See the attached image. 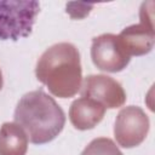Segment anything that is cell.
Returning a JSON list of instances; mask_svg holds the SVG:
<instances>
[{"instance_id":"2","label":"cell","mask_w":155,"mask_h":155,"mask_svg":"<svg viewBox=\"0 0 155 155\" xmlns=\"http://www.w3.org/2000/svg\"><path fill=\"white\" fill-rule=\"evenodd\" d=\"M36 78L58 97L75 94L81 84L79 52L71 44L65 42L50 47L38 62Z\"/></svg>"},{"instance_id":"3","label":"cell","mask_w":155,"mask_h":155,"mask_svg":"<svg viewBox=\"0 0 155 155\" xmlns=\"http://www.w3.org/2000/svg\"><path fill=\"white\" fill-rule=\"evenodd\" d=\"M39 12L38 1H0V40L28 38Z\"/></svg>"},{"instance_id":"1","label":"cell","mask_w":155,"mask_h":155,"mask_svg":"<svg viewBox=\"0 0 155 155\" xmlns=\"http://www.w3.org/2000/svg\"><path fill=\"white\" fill-rule=\"evenodd\" d=\"M15 121L27 131L33 144H45L62 132L65 115L56 101L40 88L19 99L15 109Z\"/></svg>"},{"instance_id":"4","label":"cell","mask_w":155,"mask_h":155,"mask_svg":"<svg viewBox=\"0 0 155 155\" xmlns=\"http://www.w3.org/2000/svg\"><path fill=\"white\" fill-rule=\"evenodd\" d=\"M91 53L93 63L107 71H120L130 62V54H127L120 38L111 34L94 38Z\"/></svg>"},{"instance_id":"6","label":"cell","mask_w":155,"mask_h":155,"mask_svg":"<svg viewBox=\"0 0 155 155\" xmlns=\"http://www.w3.org/2000/svg\"><path fill=\"white\" fill-rule=\"evenodd\" d=\"M103 114H104V108L101 103L86 98H80L71 104L70 120L76 128L87 130L94 127L96 125V122L88 115H91L93 119H96L99 122L103 117Z\"/></svg>"},{"instance_id":"5","label":"cell","mask_w":155,"mask_h":155,"mask_svg":"<svg viewBox=\"0 0 155 155\" xmlns=\"http://www.w3.org/2000/svg\"><path fill=\"white\" fill-rule=\"evenodd\" d=\"M103 87L98 85V81L96 79V75L87 76L85 79V84L81 91L82 97H90V98H98L103 101L108 108H116L121 105L125 101V94L121 90V86L114 81L113 79L104 76Z\"/></svg>"},{"instance_id":"7","label":"cell","mask_w":155,"mask_h":155,"mask_svg":"<svg viewBox=\"0 0 155 155\" xmlns=\"http://www.w3.org/2000/svg\"><path fill=\"white\" fill-rule=\"evenodd\" d=\"M81 155H122L109 138H98L92 140Z\"/></svg>"}]
</instances>
